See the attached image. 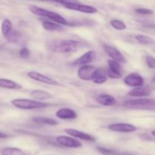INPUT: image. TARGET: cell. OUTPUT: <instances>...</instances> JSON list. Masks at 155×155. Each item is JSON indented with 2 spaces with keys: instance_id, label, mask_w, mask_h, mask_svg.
I'll use <instances>...</instances> for the list:
<instances>
[{
  "instance_id": "1",
  "label": "cell",
  "mask_w": 155,
  "mask_h": 155,
  "mask_svg": "<svg viewBox=\"0 0 155 155\" xmlns=\"http://www.w3.org/2000/svg\"><path fill=\"white\" fill-rule=\"evenodd\" d=\"M125 108L130 110H155V99L152 98H138L127 100L123 104Z\"/></svg>"
},
{
  "instance_id": "2",
  "label": "cell",
  "mask_w": 155,
  "mask_h": 155,
  "mask_svg": "<svg viewBox=\"0 0 155 155\" xmlns=\"http://www.w3.org/2000/svg\"><path fill=\"white\" fill-rule=\"evenodd\" d=\"M29 9L30 12L34 15H38L40 17H45V18H48L53 22H55L57 24H61V25H68V22L64 17L59 14L56 13V12H51L47 9L42 8L38 7L36 5H30L29 6Z\"/></svg>"
},
{
  "instance_id": "3",
  "label": "cell",
  "mask_w": 155,
  "mask_h": 155,
  "mask_svg": "<svg viewBox=\"0 0 155 155\" xmlns=\"http://www.w3.org/2000/svg\"><path fill=\"white\" fill-rule=\"evenodd\" d=\"M11 103L17 108L24 109V110L41 109L48 107V104L45 103L38 101L37 100L28 99V98H16L12 100Z\"/></svg>"
},
{
  "instance_id": "4",
  "label": "cell",
  "mask_w": 155,
  "mask_h": 155,
  "mask_svg": "<svg viewBox=\"0 0 155 155\" xmlns=\"http://www.w3.org/2000/svg\"><path fill=\"white\" fill-rule=\"evenodd\" d=\"M82 46L83 45L79 41L68 39L61 41L56 47V51L60 53H73L78 51Z\"/></svg>"
},
{
  "instance_id": "5",
  "label": "cell",
  "mask_w": 155,
  "mask_h": 155,
  "mask_svg": "<svg viewBox=\"0 0 155 155\" xmlns=\"http://www.w3.org/2000/svg\"><path fill=\"white\" fill-rule=\"evenodd\" d=\"M108 64V69L106 71L107 76L111 79H119L122 77L123 74V68L120 63L113 60V59H109L107 61Z\"/></svg>"
},
{
  "instance_id": "6",
  "label": "cell",
  "mask_w": 155,
  "mask_h": 155,
  "mask_svg": "<svg viewBox=\"0 0 155 155\" xmlns=\"http://www.w3.org/2000/svg\"><path fill=\"white\" fill-rule=\"evenodd\" d=\"M56 142L60 145L66 147V148H81L82 145H83L80 141L74 139V138H72V136L70 137V136H59L56 137Z\"/></svg>"
},
{
  "instance_id": "7",
  "label": "cell",
  "mask_w": 155,
  "mask_h": 155,
  "mask_svg": "<svg viewBox=\"0 0 155 155\" xmlns=\"http://www.w3.org/2000/svg\"><path fill=\"white\" fill-rule=\"evenodd\" d=\"M27 76L30 79L35 80V81L40 82V83H45V84L47 85H51V86H59V85H61L59 82L53 80L51 77H48L47 76L44 75V74H40V73L36 72V71H30L27 74Z\"/></svg>"
},
{
  "instance_id": "8",
  "label": "cell",
  "mask_w": 155,
  "mask_h": 155,
  "mask_svg": "<svg viewBox=\"0 0 155 155\" xmlns=\"http://www.w3.org/2000/svg\"><path fill=\"white\" fill-rule=\"evenodd\" d=\"M124 83L127 86L132 88L139 87L144 85V79L142 76L138 73H132L128 74L124 80Z\"/></svg>"
},
{
  "instance_id": "9",
  "label": "cell",
  "mask_w": 155,
  "mask_h": 155,
  "mask_svg": "<svg viewBox=\"0 0 155 155\" xmlns=\"http://www.w3.org/2000/svg\"><path fill=\"white\" fill-rule=\"evenodd\" d=\"M96 68L93 65H81L77 71V76L82 80L89 81L92 80V76Z\"/></svg>"
},
{
  "instance_id": "10",
  "label": "cell",
  "mask_w": 155,
  "mask_h": 155,
  "mask_svg": "<svg viewBox=\"0 0 155 155\" xmlns=\"http://www.w3.org/2000/svg\"><path fill=\"white\" fill-rule=\"evenodd\" d=\"M108 129L113 132L117 133H133L136 131L137 128L134 125L127 123H117V124H110L108 126Z\"/></svg>"
},
{
  "instance_id": "11",
  "label": "cell",
  "mask_w": 155,
  "mask_h": 155,
  "mask_svg": "<svg viewBox=\"0 0 155 155\" xmlns=\"http://www.w3.org/2000/svg\"><path fill=\"white\" fill-rule=\"evenodd\" d=\"M64 6L66 8L71 9V10L78 11V12H83V13L86 14H95L98 12L97 8H95V7H92V6L90 5H86L80 4L79 2L77 3H71V4L64 5Z\"/></svg>"
},
{
  "instance_id": "12",
  "label": "cell",
  "mask_w": 155,
  "mask_h": 155,
  "mask_svg": "<svg viewBox=\"0 0 155 155\" xmlns=\"http://www.w3.org/2000/svg\"><path fill=\"white\" fill-rule=\"evenodd\" d=\"M103 48H104L105 52L108 54L109 57L111 58V59H113V60L119 62V63L123 64L127 61V59L124 57V54L119 50L117 49V48L107 45H103Z\"/></svg>"
},
{
  "instance_id": "13",
  "label": "cell",
  "mask_w": 155,
  "mask_h": 155,
  "mask_svg": "<svg viewBox=\"0 0 155 155\" xmlns=\"http://www.w3.org/2000/svg\"><path fill=\"white\" fill-rule=\"evenodd\" d=\"M64 132L67 133V134L72 136V137L78 138V139H82V140H85V141H87V142H94L96 141V139H95L94 136H91V135L88 134V133L80 131V130H75V129H71V128L65 129Z\"/></svg>"
},
{
  "instance_id": "14",
  "label": "cell",
  "mask_w": 155,
  "mask_h": 155,
  "mask_svg": "<svg viewBox=\"0 0 155 155\" xmlns=\"http://www.w3.org/2000/svg\"><path fill=\"white\" fill-rule=\"evenodd\" d=\"M96 58V54L93 51H89L80 58L76 59L72 63L73 65H86L94 61Z\"/></svg>"
},
{
  "instance_id": "15",
  "label": "cell",
  "mask_w": 155,
  "mask_h": 155,
  "mask_svg": "<svg viewBox=\"0 0 155 155\" xmlns=\"http://www.w3.org/2000/svg\"><path fill=\"white\" fill-rule=\"evenodd\" d=\"M56 117L61 120H74L77 117V114L70 108H61L56 112Z\"/></svg>"
},
{
  "instance_id": "16",
  "label": "cell",
  "mask_w": 155,
  "mask_h": 155,
  "mask_svg": "<svg viewBox=\"0 0 155 155\" xmlns=\"http://www.w3.org/2000/svg\"><path fill=\"white\" fill-rule=\"evenodd\" d=\"M107 80V76L106 71L101 68H98V69L96 68L93 76H92V81L96 84H103V83H106Z\"/></svg>"
},
{
  "instance_id": "17",
  "label": "cell",
  "mask_w": 155,
  "mask_h": 155,
  "mask_svg": "<svg viewBox=\"0 0 155 155\" xmlns=\"http://www.w3.org/2000/svg\"><path fill=\"white\" fill-rule=\"evenodd\" d=\"M151 93V89L149 87H143L142 86L133 88L129 92L128 95L133 97H146L150 95Z\"/></svg>"
},
{
  "instance_id": "18",
  "label": "cell",
  "mask_w": 155,
  "mask_h": 155,
  "mask_svg": "<svg viewBox=\"0 0 155 155\" xmlns=\"http://www.w3.org/2000/svg\"><path fill=\"white\" fill-rule=\"evenodd\" d=\"M96 101L104 106H112L117 103L116 98L108 94H101L97 96Z\"/></svg>"
},
{
  "instance_id": "19",
  "label": "cell",
  "mask_w": 155,
  "mask_h": 155,
  "mask_svg": "<svg viewBox=\"0 0 155 155\" xmlns=\"http://www.w3.org/2000/svg\"><path fill=\"white\" fill-rule=\"evenodd\" d=\"M30 95L32 98H34L35 100H38V101H45V100H48L52 98L51 93L43 90H39V89L32 90L30 92Z\"/></svg>"
},
{
  "instance_id": "20",
  "label": "cell",
  "mask_w": 155,
  "mask_h": 155,
  "mask_svg": "<svg viewBox=\"0 0 155 155\" xmlns=\"http://www.w3.org/2000/svg\"><path fill=\"white\" fill-rule=\"evenodd\" d=\"M23 86L19 83L7 79L0 78V88H4L8 89H21Z\"/></svg>"
},
{
  "instance_id": "21",
  "label": "cell",
  "mask_w": 155,
  "mask_h": 155,
  "mask_svg": "<svg viewBox=\"0 0 155 155\" xmlns=\"http://www.w3.org/2000/svg\"><path fill=\"white\" fill-rule=\"evenodd\" d=\"M97 150L103 155H136V153L130 152V151H119L117 150L103 148V147H98Z\"/></svg>"
},
{
  "instance_id": "22",
  "label": "cell",
  "mask_w": 155,
  "mask_h": 155,
  "mask_svg": "<svg viewBox=\"0 0 155 155\" xmlns=\"http://www.w3.org/2000/svg\"><path fill=\"white\" fill-rule=\"evenodd\" d=\"M33 121L36 124L39 125H49V126H56L58 123L55 120L51 119L48 117H36L33 118Z\"/></svg>"
},
{
  "instance_id": "23",
  "label": "cell",
  "mask_w": 155,
  "mask_h": 155,
  "mask_svg": "<svg viewBox=\"0 0 155 155\" xmlns=\"http://www.w3.org/2000/svg\"><path fill=\"white\" fill-rule=\"evenodd\" d=\"M42 27L45 30H48V31H62L64 30L63 27L61 24H57L55 22H51V21H43L42 23Z\"/></svg>"
},
{
  "instance_id": "24",
  "label": "cell",
  "mask_w": 155,
  "mask_h": 155,
  "mask_svg": "<svg viewBox=\"0 0 155 155\" xmlns=\"http://www.w3.org/2000/svg\"><path fill=\"white\" fill-rule=\"evenodd\" d=\"M1 155H27V154L20 148L8 147L2 150Z\"/></svg>"
},
{
  "instance_id": "25",
  "label": "cell",
  "mask_w": 155,
  "mask_h": 155,
  "mask_svg": "<svg viewBox=\"0 0 155 155\" xmlns=\"http://www.w3.org/2000/svg\"><path fill=\"white\" fill-rule=\"evenodd\" d=\"M2 33L3 36H6L11 31L13 30V24L10 20L5 19L2 21V27H1Z\"/></svg>"
},
{
  "instance_id": "26",
  "label": "cell",
  "mask_w": 155,
  "mask_h": 155,
  "mask_svg": "<svg viewBox=\"0 0 155 155\" xmlns=\"http://www.w3.org/2000/svg\"><path fill=\"white\" fill-rule=\"evenodd\" d=\"M135 38L139 43L142 44V45H151L154 42V40L152 38L148 36H145V35H136Z\"/></svg>"
},
{
  "instance_id": "27",
  "label": "cell",
  "mask_w": 155,
  "mask_h": 155,
  "mask_svg": "<svg viewBox=\"0 0 155 155\" xmlns=\"http://www.w3.org/2000/svg\"><path fill=\"white\" fill-rule=\"evenodd\" d=\"M110 24V25H111V27H114L115 30H124L127 29V25L125 24V23H124V21H120V20H117V19L111 20Z\"/></svg>"
},
{
  "instance_id": "28",
  "label": "cell",
  "mask_w": 155,
  "mask_h": 155,
  "mask_svg": "<svg viewBox=\"0 0 155 155\" xmlns=\"http://www.w3.org/2000/svg\"><path fill=\"white\" fill-rule=\"evenodd\" d=\"M145 61H146V64L148 68H151V69H155V58L153 56L148 55L145 58Z\"/></svg>"
},
{
  "instance_id": "29",
  "label": "cell",
  "mask_w": 155,
  "mask_h": 155,
  "mask_svg": "<svg viewBox=\"0 0 155 155\" xmlns=\"http://www.w3.org/2000/svg\"><path fill=\"white\" fill-rule=\"evenodd\" d=\"M136 13L139 14V15H152L154 13L152 10L148 8H140L136 9Z\"/></svg>"
},
{
  "instance_id": "30",
  "label": "cell",
  "mask_w": 155,
  "mask_h": 155,
  "mask_svg": "<svg viewBox=\"0 0 155 155\" xmlns=\"http://www.w3.org/2000/svg\"><path fill=\"white\" fill-rule=\"evenodd\" d=\"M46 1H50V2H54L60 3L62 5H64L67 4H71V3H77L78 2L77 0H46Z\"/></svg>"
},
{
  "instance_id": "31",
  "label": "cell",
  "mask_w": 155,
  "mask_h": 155,
  "mask_svg": "<svg viewBox=\"0 0 155 155\" xmlns=\"http://www.w3.org/2000/svg\"><path fill=\"white\" fill-rule=\"evenodd\" d=\"M30 51L27 48H23L20 51V56L22 58H27L29 57V55H30Z\"/></svg>"
},
{
  "instance_id": "32",
  "label": "cell",
  "mask_w": 155,
  "mask_h": 155,
  "mask_svg": "<svg viewBox=\"0 0 155 155\" xmlns=\"http://www.w3.org/2000/svg\"><path fill=\"white\" fill-rule=\"evenodd\" d=\"M10 137V136L6 133H0V139H7V138Z\"/></svg>"
},
{
  "instance_id": "33",
  "label": "cell",
  "mask_w": 155,
  "mask_h": 155,
  "mask_svg": "<svg viewBox=\"0 0 155 155\" xmlns=\"http://www.w3.org/2000/svg\"><path fill=\"white\" fill-rule=\"evenodd\" d=\"M151 135H152V136H154V137H155V130H154V131L151 132Z\"/></svg>"
},
{
  "instance_id": "34",
  "label": "cell",
  "mask_w": 155,
  "mask_h": 155,
  "mask_svg": "<svg viewBox=\"0 0 155 155\" xmlns=\"http://www.w3.org/2000/svg\"><path fill=\"white\" fill-rule=\"evenodd\" d=\"M153 81L155 82V75L154 76V77H153Z\"/></svg>"
},
{
  "instance_id": "35",
  "label": "cell",
  "mask_w": 155,
  "mask_h": 155,
  "mask_svg": "<svg viewBox=\"0 0 155 155\" xmlns=\"http://www.w3.org/2000/svg\"><path fill=\"white\" fill-rule=\"evenodd\" d=\"M40 1H46V0H40Z\"/></svg>"
},
{
  "instance_id": "36",
  "label": "cell",
  "mask_w": 155,
  "mask_h": 155,
  "mask_svg": "<svg viewBox=\"0 0 155 155\" xmlns=\"http://www.w3.org/2000/svg\"><path fill=\"white\" fill-rule=\"evenodd\" d=\"M0 154H1V151H0Z\"/></svg>"
}]
</instances>
